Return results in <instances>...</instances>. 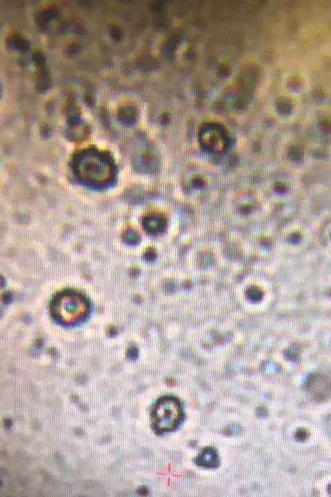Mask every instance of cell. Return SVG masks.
<instances>
[{"mask_svg":"<svg viewBox=\"0 0 331 497\" xmlns=\"http://www.w3.org/2000/svg\"><path fill=\"white\" fill-rule=\"evenodd\" d=\"M54 318L66 324L78 323L88 312V304L83 298L74 293H62L52 304Z\"/></svg>","mask_w":331,"mask_h":497,"instance_id":"3957f363","label":"cell"},{"mask_svg":"<svg viewBox=\"0 0 331 497\" xmlns=\"http://www.w3.org/2000/svg\"><path fill=\"white\" fill-rule=\"evenodd\" d=\"M239 429V427L237 426V425H232V426L230 427V430H231V431L236 432V431H238Z\"/></svg>","mask_w":331,"mask_h":497,"instance_id":"5b68a950","label":"cell"},{"mask_svg":"<svg viewBox=\"0 0 331 497\" xmlns=\"http://www.w3.org/2000/svg\"><path fill=\"white\" fill-rule=\"evenodd\" d=\"M183 419V412L179 400L172 396L161 398L152 412L154 429L159 433L177 429Z\"/></svg>","mask_w":331,"mask_h":497,"instance_id":"7a4b0ae2","label":"cell"},{"mask_svg":"<svg viewBox=\"0 0 331 497\" xmlns=\"http://www.w3.org/2000/svg\"><path fill=\"white\" fill-rule=\"evenodd\" d=\"M195 463L205 468H216L219 463L217 451L212 447H205L195 458Z\"/></svg>","mask_w":331,"mask_h":497,"instance_id":"277c9868","label":"cell"},{"mask_svg":"<svg viewBox=\"0 0 331 497\" xmlns=\"http://www.w3.org/2000/svg\"><path fill=\"white\" fill-rule=\"evenodd\" d=\"M72 167L78 180L94 189L107 188L115 180L114 165L110 159L100 154H82L74 161Z\"/></svg>","mask_w":331,"mask_h":497,"instance_id":"6da1fadb","label":"cell"}]
</instances>
